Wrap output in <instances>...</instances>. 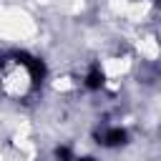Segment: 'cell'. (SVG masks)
Listing matches in <instances>:
<instances>
[{
  "label": "cell",
  "mask_w": 161,
  "mask_h": 161,
  "mask_svg": "<svg viewBox=\"0 0 161 161\" xmlns=\"http://www.w3.org/2000/svg\"><path fill=\"white\" fill-rule=\"evenodd\" d=\"M18 60L30 70V80H33L35 86L43 83V78H45V65H43L40 58H33V55H28V53H18Z\"/></svg>",
  "instance_id": "cell-1"
},
{
  "label": "cell",
  "mask_w": 161,
  "mask_h": 161,
  "mask_svg": "<svg viewBox=\"0 0 161 161\" xmlns=\"http://www.w3.org/2000/svg\"><path fill=\"white\" fill-rule=\"evenodd\" d=\"M126 138H128V136H126L123 128H106L103 133H98V143H103V146H108V148L126 143Z\"/></svg>",
  "instance_id": "cell-2"
},
{
  "label": "cell",
  "mask_w": 161,
  "mask_h": 161,
  "mask_svg": "<svg viewBox=\"0 0 161 161\" xmlns=\"http://www.w3.org/2000/svg\"><path fill=\"white\" fill-rule=\"evenodd\" d=\"M101 86H103V70H101L98 65H93V68L88 70V75H86V88L96 91V88H101Z\"/></svg>",
  "instance_id": "cell-3"
},
{
  "label": "cell",
  "mask_w": 161,
  "mask_h": 161,
  "mask_svg": "<svg viewBox=\"0 0 161 161\" xmlns=\"http://www.w3.org/2000/svg\"><path fill=\"white\" fill-rule=\"evenodd\" d=\"M55 158H58V161H70V151H68L65 146H58V148H55Z\"/></svg>",
  "instance_id": "cell-4"
},
{
  "label": "cell",
  "mask_w": 161,
  "mask_h": 161,
  "mask_svg": "<svg viewBox=\"0 0 161 161\" xmlns=\"http://www.w3.org/2000/svg\"><path fill=\"white\" fill-rule=\"evenodd\" d=\"M78 161H93V158H88V156H86V158H78Z\"/></svg>",
  "instance_id": "cell-5"
},
{
  "label": "cell",
  "mask_w": 161,
  "mask_h": 161,
  "mask_svg": "<svg viewBox=\"0 0 161 161\" xmlns=\"http://www.w3.org/2000/svg\"><path fill=\"white\" fill-rule=\"evenodd\" d=\"M156 5H161V0H156Z\"/></svg>",
  "instance_id": "cell-6"
}]
</instances>
